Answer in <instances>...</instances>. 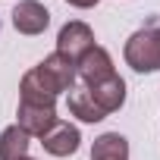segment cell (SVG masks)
Here are the masks:
<instances>
[{
  "mask_svg": "<svg viewBox=\"0 0 160 160\" xmlns=\"http://www.w3.org/2000/svg\"><path fill=\"white\" fill-rule=\"evenodd\" d=\"M122 57L135 72H157L160 69V22L151 19L144 28H138L126 41Z\"/></svg>",
  "mask_w": 160,
  "mask_h": 160,
  "instance_id": "obj_1",
  "label": "cell"
},
{
  "mask_svg": "<svg viewBox=\"0 0 160 160\" xmlns=\"http://www.w3.org/2000/svg\"><path fill=\"white\" fill-rule=\"evenodd\" d=\"M32 75L38 78V85L47 91V94H63V91H69L72 85H75V78H78V72H75V63L72 60H66V57H60V53H50V57H44L35 69H32Z\"/></svg>",
  "mask_w": 160,
  "mask_h": 160,
  "instance_id": "obj_2",
  "label": "cell"
},
{
  "mask_svg": "<svg viewBox=\"0 0 160 160\" xmlns=\"http://www.w3.org/2000/svg\"><path fill=\"white\" fill-rule=\"evenodd\" d=\"M91 47H94V32L85 22H78V19L66 22L60 28V35H57V53L66 57V60H72V63H78Z\"/></svg>",
  "mask_w": 160,
  "mask_h": 160,
  "instance_id": "obj_3",
  "label": "cell"
},
{
  "mask_svg": "<svg viewBox=\"0 0 160 160\" xmlns=\"http://www.w3.org/2000/svg\"><path fill=\"white\" fill-rule=\"evenodd\" d=\"M19 129L28 132L32 138H41L53 122H57V107H47V104H32V101H19Z\"/></svg>",
  "mask_w": 160,
  "mask_h": 160,
  "instance_id": "obj_4",
  "label": "cell"
},
{
  "mask_svg": "<svg viewBox=\"0 0 160 160\" xmlns=\"http://www.w3.org/2000/svg\"><path fill=\"white\" fill-rule=\"evenodd\" d=\"M13 25L22 35H41L50 25V13H47L44 3H38V0H19L13 7Z\"/></svg>",
  "mask_w": 160,
  "mask_h": 160,
  "instance_id": "obj_5",
  "label": "cell"
},
{
  "mask_svg": "<svg viewBox=\"0 0 160 160\" xmlns=\"http://www.w3.org/2000/svg\"><path fill=\"white\" fill-rule=\"evenodd\" d=\"M78 141H82L78 129L69 126V122H63V119H57V122L41 135L44 151L53 154V157H69V154H75V151H78Z\"/></svg>",
  "mask_w": 160,
  "mask_h": 160,
  "instance_id": "obj_6",
  "label": "cell"
},
{
  "mask_svg": "<svg viewBox=\"0 0 160 160\" xmlns=\"http://www.w3.org/2000/svg\"><path fill=\"white\" fill-rule=\"evenodd\" d=\"M75 72H78V78H82V85H94V82H101V78L116 75L110 53H107L104 47H98V44H94V47H91L82 60L75 63Z\"/></svg>",
  "mask_w": 160,
  "mask_h": 160,
  "instance_id": "obj_7",
  "label": "cell"
},
{
  "mask_svg": "<svg viewBox=\"0 0 160 160\" xmlns=\"http://www.w3.org/2000/svg\"><path fill=\"white\" fill-rule=\"evenodd\" d=\"M88 94L94 98V104L104 110V113H116L122 104H126V82L119 75H110V78H101L94 85H85Z\"/></svg>",
  "mask_w": 160,
  "mask_h": 160,
  "instance_id": "obj_8",
  "label": "cell"
},
{
  "mask_svg": "<svg viewBox=\"0 0 160 160\" xmlns=\"http://www.w3.org/2000/svg\"><path fill=\"white\" fill-rule=\"evenodd\" d=\"M69 113L78 116L82 122H101V119L107 116V113L94 104V98L88 94L85 85H72V88H69Z\"/></svg>",
  "mask_w": 160,
  "mask_h": 160,
  "instance_id": "obj_9",
  "label": "cell"
},
{
  "mask_svg": "<svg viewBox=\"0 0 160 160\" xmlns=\"http://www.w3.org/2000/svg\"><path fill=\"white\" fill-rule=\"evenodd\" d=\"M91 160H129V141L119 132H104L91 144Z\"/></svg>",
  "mask_w": 160,
  "mask_h": 160,
  "instance_id": "obj_10",
  "label": "cell"
},
{
  "mask_svg": "<svg viewBox=\"0 0 160 160\" xmlns=\"http://www.w3.org/2000/svg\"><path fill=\"white\" fill-rule=\"evenodd\" d=\"M28 144H32V135L22 132L19 126H10L0 132V160H19V157H28Z\"/></svg>",
  "mask_w": 160,
  "mask_h": 160,
  "instance_id": "obj_11",
  "label": "cell"
},
{
  "mask_svg": "<svg viewBox=\"0 0 160 160\" xmlns=\"http://www.w3.org/2000/svg\"><path fill=\"white\" fill-rule=\"evenodd\" d=\"M19 101H32V104H47V107H57V98L47 94L41 85H38V78L32 75V69L22 75V82H19Z\"/></svg>",
  "mask_w": 160,
  "mask_h": 160,
  "instance_id": "obj_12",
  "label": "cell"
},
{
  "mask_svg": "<svg viewBox=\"0 0 160 160\" xmlns=\"http://www.w3.org/2000/svg\"><path fill=\"white\" fill-rule=\"evenodd\" d=\"M69 7H78V10H91V7H98V0H66Z\"/></svg>",
  "mask_w": 160,
  "mask_h": 160,
  "instance_id": "obj_13",
  "label": "cell"
},
{
  "mask_svg": "<svg viewBox=\"0 0 160 160\" xmlns=\"http://www.w3.org/2000/svg\"><path fill=\"white\" fill-rule=\"evenodd\" d=\"M19 160H32V157H19Z\"/></svg>",
  "mask_w": 160,
  "mask_h": 160,
  "instance_id": "obj_14",
  "label": "cell"
}]
</instances>
